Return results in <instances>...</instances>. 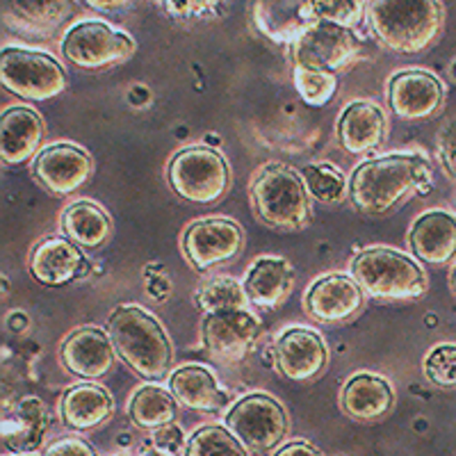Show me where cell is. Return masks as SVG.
Wrapping results in <instances>:
<instances>
[{"mask_svg":"<svg viewBox=\"0 0 456 456\" xmlns=\"http://www.w3.org/2000/svg\"><path fill=\"white\" fill-rule=\"evenodd\" d=\"M128 3L130 0H85V5L92 7V10H96V12H105V14H110V12H117V10H124Z\"/></svg>","mask_w":456,"mask_h":456,"instance_id":"41","label":"cell"},{"mask_svg":"<svg viewBox=\"0 0 456 456\" xmlns=\"http://www.w3.org/2000/svg\"><path fill=\"white\" fill-rule=\"evenodd\" d=\"M28 270L37 283L60 288L89 274V260L67 235H48L32 247Z\"/></svg>","mask_w":456,"mask_h":456,"instance_id":"15","label":"cell"},{"mask_svg":"<svg viewBox=\"0 0 456 456\" xmlns=\"http://www.w3.org/2000/svg\"><path fill=\"white\" fill-rule=\"evenodd\" d=\"M0 83L23 101H51L67 89V73L48 53L3 48Z\"/></svg>","mask_w":456,"mask_h":456,"instance_id":"8","label":"cell"},{"mask_svg":"<svg viewBox=\"0 0 456 456\" xmlns=\"http://www.w3.org/2000/svg\"><path fill=\"white\" fill-rule=\"evenodd\" d=\"M156 3H160V5H162V7H165V5H167V3H169V0H156Z\"/></svg>","mask_w":456,"mask_h":456,"instance_id":"44","label":"cell"},{"mask_svg":"<svg viewBox=\"0 0 456 456\" xmlns=\"http://www.w3.org/2000/svg\"><path fill=\"white\" fill-rule=\"evenodd\" d=\"M60 226L62 233L85 251L101 249L112 235V219L94 201L69 203L60 217Z\"/></svg>","mask_w":456,"mask_h":456,"instance_id":"28","label":"cell"},{"mask_svg":"<svg viewBox=\"0 0 456 456\" xmlns=\"http://www.w3.org/2000/svg\"><path fill=\"white\" fill-rule=\"evenodd\" d=\"M114 413V399L103 386L80 384L60 399V415L69 429L92 431L105 425Z\"/></svg>","mask_w":456,"mask_h":456,"instance_id":"27","label":"cell"},{"mask_svg":"<svg viewBox=\"0 0 456 456\" xmlns=\"http://www.w3.org/2000/svg\"><path fill=\"white\" fill-rule=\"evenodd\" d=\"M301 176L308 187V194L317 199L320 203H340L345 199L347 190V181L342 176V171L338 167L329 165V162H317V165H306L301 169Z\"/></svg>","mask_w":456,"mask_h":456,"instance_id":"31","label":"cell"},{"mask_svg":"<svg viewBox=\"0 0 456 456\" xmlns=\"http://www.w3.org/2000/svg\"><path fill=\"white\" fill-rule=\"evenodd\" d=\"M242 228L228 217L197 219L183 233V254L197 272H208L235 260L242 251Z\"/></svg>","mask_w":456,"mask_h":456,"instance_id":"11","label":"cell"},{"mask_svg":"<svg viewBox=\"0 0 456 456\" xmlns=\"http://www.w3.org/2000/svg\"><path fill=\"white\" fill-rule=\"evenodd\" d=\"M224 5V0H169L165 10L178 19H203Z\"/></svg>","mask_w":456,"mask_h":456,"instance_id":"36","label":"cell"},{"mask_svg":"<svg viewBox=\"0 0 456 456\" xmlns=\"http://www.w3.org/2000/svg\"><path fill=\"white\" fill-rule=\"evenodd\" d=\"M450 288H452V292H454V297H456V265L452 267V272H450Z\"/></svg>","mask_w":456,"mask_h":456,"instance_id":"42","label":"cell"},{"mask_svg":"<svg viewBox=\"0 0 456 456\" xmlns=\"http://www.w3.org/2000/svg\"><path fill=\"white\" fill-rule=\"evenodd\" d=\"M368 3L370 0H311V10L315 21L356 30L368 19Z\"/></svg>","mask_w":456,"mask_h":456,"instance_id":"34","label":"cell"},{"mask_svg":"<svg viewBox=\"0 0 456 456\" xmlns=\"http://www.w3.org/2000/svg\"><path fill=\"white\" fill-rule=\"evenodd\" d=\"M365 21L386 51L415 55L441 37L445 10L441 0H370Z\"/></svg>","mask_w":456,"mask_h":456,"instance_id":"3","label":"cell"},{"mask_svg":"<svg viewBox=\"0 0 456 456\" xmlns=\"http://www.w3.org/2000/svg\"><path fill=\"white\" fill-rule=\"evenodd\" d=\"M276 368L292 381H313L329 363L327 342L320 333L304 327L285 329L274 345Z\"/></svg>","mask_w":456,"mask_h":456,"instance_id":"17","label":"cell"},{"mask_svg":"<svg viewBox=\"0 0 456 456\" xmlns=\"http://www.w3.org/2000/svg\"><path fill=\"white\" fill-rule=\"evenodd\" d=\"M178 402L171 390L160 388L156 384H146L133 393L128 402V418L130 422L140 429H158L169 422H176L178 418Z\"/></svg>","mask_w":456,"mask_h":456,"instance_id":"29","label":"cell"},{"mask_svg":"<svg viewBox=\"0 0 456 456\" xmlns=\"http://www.w3.org/2000/svg\"><path fill=\"white\" fill-rule=\"evenodd\" d=\"M422 372L436 388H456V345L452 342L436 345L422 361Z\"/></svg>","mask_w":456,"mask_h":456,"instance_id":"35","label":"cell"},{"mask_svg":"<svg viewBox=\"0 0 456 456\" xmlns=\"http://www.w3.org/2000/svg\"><path fill=\"white\" fill-rule=\"evenodd\" d=\"M46 456H96V452L83 438L67 436V438H60L53 445H48Z\"/></svg>","mask_w":456,"mask_h":456,"instance_id":"39","label":"cell"},{"mask_svg":"<svg viewBox=\"0 0 456 456\" xmlns=\"http://www.w3.org/2000/svg\"><path fill=\"white\" fill-rule=\"evenodd\" d=\"M226 427L247 452L270 454L290 431L283 406L265 393H251L238 399L226 413Z\"/></svg>","mask_w":456,"mask_h":456,"instance_id":"7","label":"cell"},{"mask_svg":"<svg viewBox=\"0 0 456 456\" xmlns=\"http://www.w3.org/2000/svg\"><path fill=\"white\" fill-rule=\"evenodd\" d=\"M295 270L292 265L279 256L258 258L244 279V290L254 306L279 308L292 292Z\"/></svg>","mask_w":456,"mask_h":456,"instance_id":"25","label":"cell"},{"mask_svg":"<svg viewBox=\"0 0 456 456\" xmlns=\"http://www.w3.org/2000/svg\"><path fill=\"white\" fill-rule=\"evenodd\" d=\"M249 197L256 219L272 231L295 233L311 224V194L292 167L281 162L263 167L251 183Z\"/></svg>","mask_w":456,"mask_h":456,"instance_id":"4","label":"cell"},{"mask_svg":"<svg viewBox=\"0 0 456 456\" xmlns=\"http://www.w3.org/2000/svg\"><path fill=\"white\" fill-rule=\"evenodd\" d=\"M135 39L103 21H83L69 28L62 39V55L85 71H103L128 62L135 55Z\"/></svg>","mask_w":456,"mask_h":456,"instance_id":"9","label":"cell"},{"mask_svg":"<svg viewBox=\"0 0 456 456\" xmlns=\"http://www.w3.org/2000/svg\"><path fill=\"white\" fill-rule=\"evenodd\" d=\"M338 144L349 156H363L384 144L388 121L374 101H354L338 119Z\"/></svg>","mask_w":456,"mask_h":456,"instance_id":"21","label":"cell"},{"mask_svg":"<svg viewBox=\"0 0 456 456\" xmlns=\"http://www.w3.org/2000/svg\"><path fill=\"white\" fill-rule=\"evenodd\" d=\"M203 345L222 363H238L254 352L260 338V322L254 313L235 311L208 313L201 324Z\"/></svg>","mask_w":456,"mask_h":456,"instance_id":"12","label":"cell"},{"mask_svg":"<svg viewBox=\"0 0 456 456\" xmlns=\"http://www.w3.org/2000/svg\"><path fill=\"white\" fill-rule=\"evenodd\" d=\"M358 53H361V44L354 30L327 21H315L304 28L292 46L297 67L331 73L352 67Z\"/></svg>","mask_w":456,"mask_h":456,"instance_id":"10","label":"cell"},{"mask_svg":"<svg viewBox=\"0 0 456 456\" xmlns=\"http://www.w3.org/2000/svg\"><path fill=\"white\" fill-rule=\"evenodd\" d=\"M114 345L108 333L99 327H83L69 333L60 347V361L73 377L94 381L108 377L114 368Z\"/></svg>","mask_w":456,"mask_h":456,"instance_id":"19","label":"cell"},{"mask_svg":"<svg viewBox=\"0 0 456 456\" xmlns=\"http://www.w3.org/2000/svg\"><path fill=\"white\" fill-rule=\"evenodd\" d=\"M44 121L39 112L28 105H14L3 112L0 119V156L10 167L23 165L39 153L44 142Z\"/></svg>","mask_w":456,"mask_h":456,"instance_id":"22","label":"cell"},{"mask_svg":"<svg viewBox=\"0 0 456 456\" xmlns=\"http://www.w3.org/2000/svg\"><path fill=\"white\" fill-rule=\"evenodd\" d=\"M108 336L117 356L146 381H162L171 372L174 347L165 327L146 308L124 304L108 320Z\"/></svg>","mask_w":456,"mask_h":456,"instance_id":"2","label":"cell"},{"mask_svg":"<svg viewBox=\"0 0 456 456\" xmlns=\"http://www.w3.org/2000/svg\"><path fill=\"white\" fill-rule=\"evenodd\" d=\"M167 181L183 201L213 206L226 197L231 169L213 146H187L167 165Z\"/></svg>","mask_w":456,"mask_h":456,"instance_id":"6","label":"cell"},{"mask_svg":"<svg viewBox=\"0 0 456 456\" xmlns=\"http://www.w3.org/2000/svg\"><path fill=\"white\" fill-rule=\"evenodd\" d=\"M76 14V0H3V23L23 39H51Z\"/></svg>","mask_w":456,"mask_h":456,"instance_id":"18","label":"cell"},{"mask_svg":"<svg viewBox=\"0 0 456 456\" xmlns=\"http://www.w3.org/2000/svg\"><path fill=\"white\" fill-rule=\"evenodd\" d=\"M48 418L46 404L39 397H23L19 399L12 409L3 413V447L10 454H35L44 445L48 434Z\"/></svg>","mask_w":456,"mask_h":456,"instance_id":"20","label":"cell"},{"mask_svg":"<svg viewBox=\"0 0 456 456\" xmlns=\"http://www.w3.org/2000/svg\"><path fill=\"white\" fill-rule=\"evenodd\" d=\"M349 272L361 290L374 301L420 299L429 290V281L420 265L390 247L358 251L349 263Z\"/></svg>","mask_w":456,"mask_h":456,"instance_id":"5","label":"cell"},{"mask_svg":"<svg viewBox=\"0 0 456 456\" xmlns=\"http://www.w3.org/2000/svg\"><path fill=\"white\" fill-rule=\"evenodd\" d=\"M365 292L347 274H327L313 281L304 295V311L317 324H340L363 308Z\"/></svg>","mask_w":456,"mask_h":456,"instance_id":"16","label":"cell"},{"mask_svg":"<svg viewBox=\"0 0 456 456\" xmlns=\"http://www.w3.org/2000/svg\"><path fill=\"white\" fill-rule=\"evenodd\" d=\"M409 244L420 263L443 267L456 258V219L445 210H429L415 219Z\"/></svg>","mask_w":456,"mask_h":456,"instance_id":"23","label":"cell"},{"mask_svg":"<svg viewBox=\"0 0 456 456\" xmlns=\"http://www.w3.org/2000/svg\"><path fill=\"white\" fill-rule=\"evenodd\" d=\"M438 160L443 171L456 183V117L447 121L438 133Z\"/></svg>","mask_w":456,"mask_h":456,"instance_id":"37","label":"cell"},{"mask_svg":"<svg viewBox=\"0 0 456 456\" xmlns=\"http://www.w3.org/2000/svg\"><path fill=\"white\" fill-rule=\"evenodd\" d=\"M431 190V167L420 153H393L365 160L349 178V199L370 217L395 213L409 199Z\"/></svg>","mask_w":456,"mask_h":456,"instance_id":"1","label":"cell"},{"mask_svg":"<svg viewBox=\"0 0 456 456\" xmlns=\"http://www.w3.org/2000/svg\"><path fill=\"white\" fill-rule=\"evenodd\" d=\"M274 456H322L317 447H313L306 441H292L281 447Z\"/></svg>","mask_w":456,"mask_h":456,"instance_id":"40","label":"cell"},{"mask_svg":"<svg viewBox=\"0 0 456 456\" xmlns=\"http://www.w3.org/2000/svg\"><path fill=\"white\" fill-rule=\"evenodd\" d=\"M292 78H295V87L301 101L311 108H322V105L331 103L338 92V73L295 67Z\"/></svg>","mask_w":456,"mask_h":456,"instance_id":"33","label":"cell"},{"mask_svg":"<svg viewBox=\"0 0 456 456\" xmlns=\"http://www.w3.org/2000/svg\"><path fill=\"white\" fill-rule=\"evenodd\" d=\"M153 445H156V450L165 452V454L178 456L183 447H187L185 434H183V429L176 422H169V425L153 429Z\"/></svg>","mask_w":456,"mask_h":456,"instance_id":"38","label":"cell"},{"mask_svg":"<svg viewBox=\"0 0 456 456\" xmlns=\"http://www.w3.org/2000/svg\"><path fill=\"white\" fill-rule=\"evenodd\" d=\"M171 395L187 409L217 413L228 406V393L219 388L217 377L203 365H183L169 377Z\"/></svg>","mask_w":456,"mask_h":456,"instance_id":"26","label":"cell"},{"mask_svg":"<svg viewBox=\"0 0 456 456\" xmlns=\"http://www.w3.org/2000/svg\"><path fill=\"white\" fill-rule=\"evenodd\" d=\"M92 171L94 165L87 151L67 142L46 146L32 160L35 178L55 197H69L83 190L92 178Z\"/></svg>","mask_w":456,"mask_h":456,"instance_id":"13","label":"cell"},{"mask_svg":"<svg viewBox=\"0 0 456 456\" xmlns=\"http://www.w3.org/2000/svg\"><path fill=\"white\" fill-rule=\"evenodd\" d=\"M185 456H247V450L226 427L206 425L187 441Z\"/></svg>","mask_w":456,"mask_h":456,"instance_id":"32","label":"cell"},{"mask_svg":"<svg viewBox=\"0 0 456 456\" xmlns=\"http://www.w3.org/2000/svg\"><path fill=\"white\" fill-rule=\"evenodd\" d=\"M388 105L404 121H425L436 117L445 103V87L434 73L409 69L388 80Z\"/></svg>","mask_w":456,"mask_h":456,"instance_id":"14","label":"cell"},{"mask_svg":"<svg viewBox=\"0 0 456 456\" xmlns=\"http://www.w3.org/2000/svg\"><path fill=\"white\" fill-rule=\"evenodd\" d=\"M12 456H37V454H12Z\"/></svg>","mask_w":456,"mask_h":456,"instance_id":"45","label":"cell"},{"mask_svg":"<svg viewBox=\"0 0 456 456\" xmlns=\"http://www.w3.org/2000/svg\"><path fill=\"white\" fill-rule=\"evenodd\" d=\"M395 406V388L384 377L372 372H358L347 379L340 393V409L361 422L384 418Z\"/></svg>","mask_w":456,"mask_h":456,"instance_id":"24","label":"cell"},{"mask_svg":"<svg viewBox=\"0 0 456 456\" xmlns=\"http://www.w3.org/2000/svg\"><path fill=\"white\" fill-rule=\"evenodd\" d=\"M140 456H169V454H165V452H160V450H156V447H153V450H144Z\"/></svg>","mask_w":456,"mask_h":456,"instance_id":"43","label":"cell"},{"mask_svg":"<svg viewBox=\"0 0 456 456\" xmlns=\"http://www.w3.org/2000/svg\"><path fill=\"white\" fill-rule=\"evenodd\" d=\"M247 290L244 283L235 281L233 276H215L206 281L197 290V304L203 313H222L244 308L247 304Z\"/></svg>","mask_w":456,"mask_h":456,"instance_id":"30","label":"cell"}]
</instances>
